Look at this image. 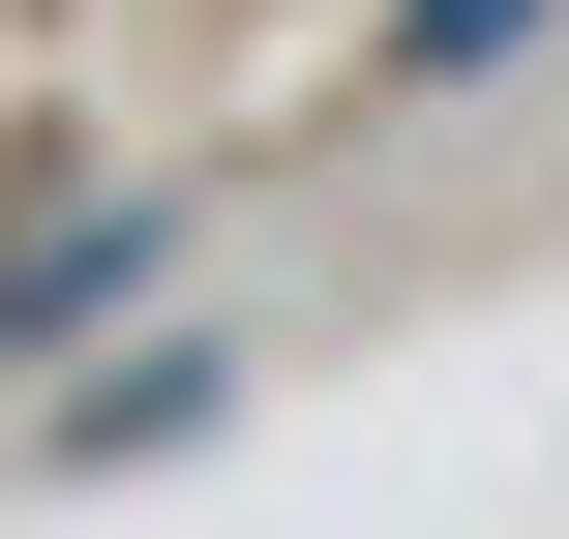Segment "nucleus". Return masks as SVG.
<instances>
[{"instance_id":"f257e3e1","label":"nucleus","mask_w":569,"mask_h":539,"mask_svg":"<svg viewBox=\"0 0 569 539\" xmlns=\"http://www.w3.org/2000/svg\"><path fill=\"white\" fill-rule=\"evenodd\" d=\"M120 270H150V210H60V240H0V360H30V330H90Z\"/></svg>"},{"instance_id":"7ed1b4c3","label":"nucleus","mask_w":569,"mask_h":539,"mask_svg":"<svg viewBox=\"0 0 569 539\" xmlns=\"http://www.w3.org/2000/svg\"><path fill=\"white\" fill-rule=\"evenodd\" d=\"M569 0H390V90H480V60H540Z\"/></svg>"},{"instance_id":"f03ea898","label":"nucleus","mask_w":569,"mask_h":539,"mask_svg":"<svg viewBox=\"0 0 569 539\" xmlns=\"http://www.w3.org/2000/svg\"><path fill=\"white\" fill-rule=\"evenodd\" d=\"M210 390H240V360H210V330H150V360H120V390H60V450H180V420H210Z\"/></svg>"}]
</instances>
